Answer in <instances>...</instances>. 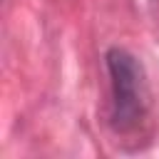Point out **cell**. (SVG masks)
<instances>
[{"label":"cell","mask_w":159,"mask_h":159,"mask_svg":"<svg viewBox=\"0 0 159 159\" xmlns=\"http://www.w3.org/2000/svg\"><path fill=\"white\" fill-rule=\"evenodd\" d=\"M104 60L112 84V122L117 132H132L144 119L149 107L144 67L124 47H112Z\"/></svg>","instance_id":"1"}]
</instances>
